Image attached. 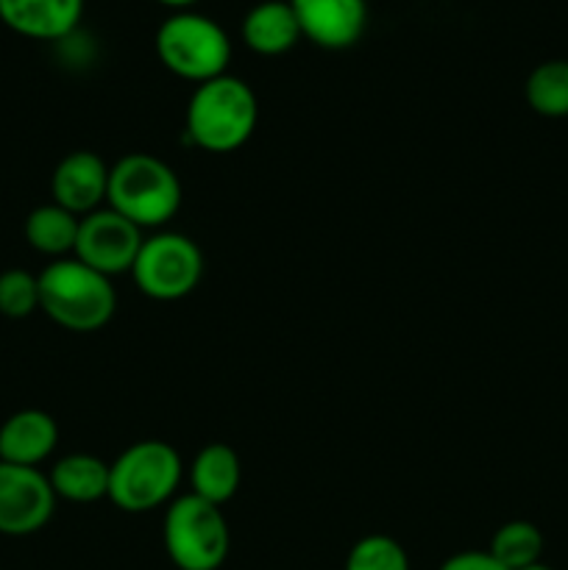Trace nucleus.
<instances>
[{
    "label": "nucleus",
    "instance_id": "22",
    "mask_svg": "<svg viewBox=\"0 0 568 570\" xmlns=\"http://www.w3.org/2000/svg\"><path fill=\"white\" fill-rule=\"evenodd\" d=\"M440 570H507L505 566L490 557V551H460V554L449 557L440 566Z\"/></svg>",
    "mask_w": 568,
    "mask_h": 570
},
{
    "label": "nucleus",
    "instance_id": "4",
    "mask_svg": "<svg viewBox=\"0 0 568 570\" xmlns=\"http://www.w3.org/2000/svg\"><path fill=\"white\" fill-rule=\"evenodd\" d=\"M182 456L161 440H143L123 451L109 465V495L106 499L123 512H150L170 504L182 482Z\"/></svg>",
    "mask_w": 568,
    "mask_h": 570
},
{
    "label": "nucleus",
    "instance_id": "3",
    "mask_svg": "<svg viewBox=\"0 0 568 570\" xmlns=\"http://www.w3.org/2000/svg\"><path fill=\"white\" fill-rule=\"evenodd\" d=\"M106 204L137 228H161L182 206V181L167 161L128 154L111 165Z\"/></svg>",
    "mask_w": 568,
    "mask_h": 570
},
{
    "label": "nucleus",
    "instance_id": "14",
    "mask_svg": "<svg viewBox=\"0 0 568 570\" xmlns=\"http://www.w3.org/2000/svg\"><path fill=\"white\" fill-rule=\"evenodd\" d=\"M243 39L254 53L282 56L301 39L298 17L290 0H265L256 3L243 20Z\"/></svg>",
    "mask_w": 568,
    "mask_h": 570
},
{
    "label": "nucleus",
    "instance_id": "2",
    "mask_svg": "<svg viewBox=\"0 0 568 570\" xmlns=\"http://www.w3.org/2000/svg\"><path fill=\"white\" fill-rule=\"evenodd\" d=\"M39 309L67 332H98L111 321L117 295L111 278L72 259H56L39 273Z\"/></svg>",
    "mask_w": 568,
    "mask_h": 570
},
{
    "label": "nucleus",
    "instance_id": "21",
    "mask_svg": "<svg viewBox=\"0 0 568 570\" xmlns=\"http://www.w3.org/2000/svg\"><path fill=\"white\" fill-rule=\"evenodd\" d=\"M39 309V276L26 271H6L0 276V315L28 317Z\"/></svg>",
    "mask_w": 568,
    "mask_h": 570
},
{
    "label": "nucleus",
    "instance_id": "13",
    "mask_svg": "<svg viewBox=\"0 0 568 570\" xmlns=\"http://www.w3.org/2000/svg\"><path fill=\"white\" fill-rule=\"evenodd\" d=\"M59 443V429L48 412L22 410L0 426V462L37 468Z\"/></svg>",
    "mask_w": 568,
    "mask_h": 570
},
{
    "label": "nucleus",
    "instance_id": "1",
    "mask_svg": "<svg viewBox=\"0 0 568 570\" xmlns=\"http://www.w3.org/2000/svg\"><path fill=\"white\" fill-rule=\"evenodd\" d=\"M259 117L256 95L243 78L217 76L212 81L198 83L187 104V131L189 142L209 154H232L251 139Z\"/></svg>",
    "mask_w": 568,
    "mask_h": 570
},
{
    "label": "nucleus",
    "instance_id": "9",
    "mask_svg": "<svg viewBox=\"0 0 568 570\" xmlns=\"http://www.w3.org/2000/svg\"><path fill=\"white\" fill-rule=\"evenodd\" d=\"M56 493L39 468L0 462V534L26 538L50 521Z\"/></svg>",
    "mask_w": 568,
    "mask_h": 570
},
{
    "label": "nucleus",
    "instance_id": "5",
    "mask_svg": "<svg viewBox=\"0 0 568 570\" xmlns=\"http://www.w3.org/2000/svg\"><path fill=\"white\" fill-rule=\"evenodd\" d=\"M156 53L173 76L206 83L226 76L232 42L223 26L195 11H176L156 31Z\"/></svg>",
    "mask_w": 568,
    "mask_h": 570
},
{
    "label": "nucleus",
    "instance_id": "10",
    "mask_svg": "<svg viewBox=\"0 0 568 570\" xmlns=\"http://www.w3.org/2000/svg\"><path fill=\"white\" fill-rule=\"evenodd\" d=\"M301 37L317 48L343 50L362 37L368 22L365 0H290Z\"/></svg>",
    "mask_w": 568,
    "mask_h": 570
},
{
    "label": "nucleus",
    "instance_id": "7",
    "mask_svg": "<svg viewBox=\"0 0 568 570\" xmlns=\"http://www.w3.org/2000/svg\"><path fill=\"white\" fill-rule=\"evenodd\" d=\"M131 276L139 293L154 301L187 298L204 276V254L184 234H150L148 239H143Z\"/></svg>",
    "mask_w": 568,
    "mask_h": 570
},
{
    "label": "nucleus",
    "instance_id": "16",
    "mask_svg": "<svg viewBox=\"0 0 568 570\" xmlns=\"http://www.w3.org/2000/svg\"><path fill=\"white\" fill-rule=\"evenodd\" d=\"M50 488L56 499L72 504H92L109 495V465L92 454H70L50 471Z\"/></svg>",
    "mask_w": 568,
    "mask_h": 570
},
{
    "label": "nucleus",
    "instance_id": "8",
    "mask_svg": "<svg viewBox=\"0 0 568 570\" xmlns=\"http://www.w3.org/2000/svg\"><path fill=\"white\" fill-rule=\"evenodd\" d=\"M143 239V228L106 206V209H95L81 217L72 254L78 262L111 278L120 273H131Z\"/></svg>",
    "mask_w": 568,
    "mask_h": 570
},
{
    "label": "nucleus",
    "instance_id": "24",
    "mask_svg": "<svg viewBox=\"0 0 568 570\" xmlns=\"http://www.w3.org/2000/svg\"><path fill=\"white\" fill-rule=\"evenodd\" d=\"M523 570H555V568H549V566H543V562H538V566H529V568H523Z\"/></svg>",
    "mask_w": 568,
    "mask_h": 570
},
{
    "label": "nucleus",
    "instance_id": "19",
    "mask_svg": "<svg viewBox=\"0 0 568 570\" xmlns=\"http://www.w3.org/2000/svg\"><path fill=\"white\" fill-rule=\"evenodd\" d=\"M527 104L540 117H568V59H551L527 78Z\"/></svg>",
    "mask_w": 568,
    "mask_h": 570
},
{
    "label": "nucleus",
    "instance_id": "11",
    "mask_svg": "<svg viewBox=\"0 0 568 570\" xmlns=\"http://www.w3.org/2000/svg\"><path fill=\"white\" fill-rule=\"evenodd\" d=\"M109 170L106 161L92 150H76L56 165L50 178L53 204L72 212L76 217L100 209L109 193Z\"/></svg>",
    "mask_w": 568,
    "mask_h": 570
},
{
    "label": "nucleus",
    "instance_id": "20",
    "mask_svg": "<svg viewBox=\"0 0 568 570\" xmlns=\"http://www.w3.org/2000/svg\"><path fill=\"white\" fill-rule=\"evenodd\" d=\"M345 570H410V560L393 538L368 534L349 551Z\"/></svg>",
    "mask_w": 568,
    "mask_h": 570
},
{
    "label": "nucleus",
    "instance_id": "17",
    "mask_svg": "<svg viewBox=\"0 0 568 570\" xmlns=\"http://www.w3.org/2000/svg\"><path fill=\"white\" fill-rule=\"evenodd\" d=\"M78 223H81V217L61 209L59 204L39 206V209H33L31 215H28L26 239L33 250H39V254L67 259V254L76 250Z\"/></svg>",
    "mask_w": 568,
    "mask_h": 570
},
{
    "label": "nucleus",
    "instance_id": "15",
    "mask_svg": "<svg viewBox=\"0 0 568 570\" xmlns=\"http://www.w3.org/2000/svg\"><path fill=\"white\" fill-rule=\"evenodd\" d=\"M239 479H243L239 456L226 443L204 445L195 454L193 465H189L193 495H198V499L209 501L215 507H223L226 501L234 499V493L239 490Z\"/></svg>",
    "mask_w": 568,
    "mask_h": 570
},
{
    "label": "nucleus",
    "instance_id": "23",
    "mask_svg": "<svg viewBox=\"0 0 568 570\" xmlns=\"http://www.w3.org/2000/svg\"><path fill=\"white\" fill-rule=\"evenodd\" d=\"M159 3H165V6H173V9H187V6L198 3V0H159Z\"/></svg>",
    "mask_w": 568,
    "mask_h": 570
},
{
    "label": "nucleus",
    "instance_id": "12",
    "mask_svg": "<svg viewBox=\"0 0 568 570\" xmlns=\"http://www.w3.org/2000/svg\"><path fill=\"white\" fill-rule=\"evenodd\" d=\"M84 14V0H0V20L28 39L70 37Z\"/></svg>",
    "mask_w": 568,
    "mask_h": 570
},
{
    "label": "nucleus",
    "instance_id": "18",
    "mask_svg": "<svg viewBox=\"0 0 568 570\" xmlns=\"http://www.w3.org/2000/svg\"><path fill=\"white\" fill-rule=\"evenodd\" d=\"M543 554V534L529 521H510L493 534L490 557L507 570H523L538 566Z\"/></svg>",
    "mask_w": 568,
    "mask_h": 570
},
{
    "label": "nucleus",
    "instance_id": "6",
    "mask_svg": "<svg viewBox=\"0 0 568 570\" xmlns=\"http://www.w3.org/2000/svg\"><path fill=\"white\" fill-rule=\"evenodd\" d=\"M161 540L178 570H217L226 562L232 543L221 507L193 493L167 504Z\"/></svg>",
    "mask_w": 568,
    "mask_h": 570
}]
</instances>
